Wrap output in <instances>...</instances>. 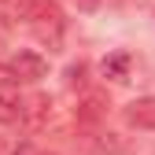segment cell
<instances>
[{
    "label": "cell",
    "mask_w": 155,
    "mask_h": 155,
    "mask_svg": "<svg viewBox=\"0 0 155 155\" xmlns=\"http://www.w3.org/2000/svg\"><path fill=\"white\" fill-rule=\"evenodd\" d=\"M22 118V100L11 85H0V122H15Z\"/></svg>",
    "instance_id": "cell-3"
},
{
    "label": "cell",
    "mask_w": 155,
    "mask_h": 155,
    "mask_svg": "<svg viewBox=\"0 0 155 155\" xmlns=\"http://www.w3.org/2000/svg\"><path fill=\"white\" fill-rule=\"evenodd\" d=\"M96 4H100V0H78V8H85V11H92Z\"/></svg>",
    "instance_id": "cell-7"
},
{
    "label": "cell",
    "mask_w": 155,
    "mask_h": 155,
    "mask_svg": "<svg viewBox=\"0 0 155 155\" xmlns=\"http://www.w3.org/2000/svg\"><path fill=\"white\" fill-rule=\"evenodd\" d=\"M15 81V78H11V70H4V67H0V85H11Z\"/></svg>",
    "instance_id": "cell-6"
},
{
    "label": "cell",
    "mask_w": 155,
    "mask_h": 155,
    "mask_svg": "<svg viewBox=\"0 0 155 155\" xmlns=\"http://www.w3.org/2000/svg\"><path fill=\"white\" fill-rule=\"evenodd\" d=\"M104 78H114V81H126V74H129V52H114L107 55V59L100 63Z\"/></svg>",
    "instance_id": "cell-5"
},
{
    "label": "cell",
    "mask_w": 155,
    "mask_h": 155,
    "mask_svg": "<svg viewBox=\"0 0 155 155\" xmlns=\"http://www.w3.org/2000/svg\"><path fill=\"white\" fill-rule=\"evenodd\" d=\"M15 155H41V151H33L30 144H22V148H18V151H15Z\"/></svg>",
    "instance_id": "cell-8"
},
{
    "label": "cell",
    "mask_w": 155,
    "mask_h": 155,
    "mask_svg": "<svg viewBox=\"0 0 155 155\" xmlns=\"http://www.w3.org/2000/svg\"><path fill=\"white\" fill-rule=\"evenodd\" d=\"M126 118L140 129H155V96H144V100H133L126 107Z\"/></svg>",
    "instance_id": "cell-2"
},
{
    "label": "cell",
    "mask_w": 155,
    "mask_h": 155,
    "mask_svg": "<svg viewBox=\"0 0 155 155\" xmlns=\"http://www.w3.org/2000/svg\"><path fill=\"white\" fill-rule=\"evenodd\" d=\"M45 74H48V63L37 52H18L11 59V78L15 81H41Z\"/></svg>",
    "instance_id": "cell-1"
},
{
    "label": "cell",
    "mask_w": 155,
    "mask_h": 155,
    "mask_svg": "<svg viewBox=\"0 0 155 155\" xmlns=\"http://www.w3.org/2000/svg\"><path fill=\"white\" fill-rule=\"evenodd\" d=\"M22 114H26V122H30L33 129H41V126L52 118V100H48V96H33L30 107H22Z\"/></svg>",
    "instance_id": "cell-4"
}]
</instances>
